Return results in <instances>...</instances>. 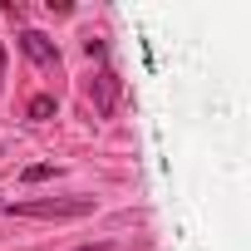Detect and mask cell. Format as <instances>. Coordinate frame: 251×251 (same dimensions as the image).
I'll return each mask as SVG.
<instances>
[{
  "label": "cell",
  "instance_id": "cell-1",
  "mask_svg": "<svg viewBox=\"0 0 251 251\" xmlns=\"http://www.w3.org/2000/svg\"><path fill=\"white\" fill-rule=\"evenodd\" d=\"M15 217H89L94 197H40V202H15Z\"/></svg>",
  "mask_w": 251,
  "mask_h": 251
},
{
  "label": "cell",
  "instance_id": "cell-2",
  "mask_svg": "<svg viewBox=\"0 0 251 251\" xmlns=\"http://www.w3.org/2000/svg\"><path fill=\"white\" fill-rule=\"evenodd\" d=\"M20 50H25L45 74H54V69H59V45H54L50 35H40V30H20Z\"/></svg>",
  "mask_w": 251,
  "mask_h": 251
},
{
  "label": "cell",
  "instance_id": "cell-3",
  "mask_svg": "<svg viewBox=\"0 0 251 251\" xmlns=\"http://www.w3.org/2000/svg\"><path fill=\"white\" fill-rule=\"evenodd\" d=\"M89 94H94V103H99V113L108 118V113H113V103H118V74H113V69H103V74H94V84H89Z\"/></svg>",
  "mask_w": 251,
  "mask_h": 251
},
{
  "label": "cell",
  "instance_id": "cell-4",
  "mask_svg": "<svg viewBox=\"0 0 251 251\" xmlns=\"http://www.w3.org/2000/svg\"><path fill=\"white\" fill-rule=\"evenodd\" d=\"M54 113V94H40V99H30V118H50Z\"/></svg>",
  "mask_w": 251,
  "mask_h": 251
},
{
  "label": "cell",
  "instance_id": "cell-5",
  "mask_svg": "<svg viewBox=\"0 0 251 251\" xmlns=\"http://www.w3.org/2000/svg\"><path fill=\"white\" fill-rule=\"evenodd\" d=\"M0 69H5V50H0Z\"/></svg>",
  "mask_w": 251,
  "mask_h": 251
},
{
  "label": "cell",
  "instance_id": "cell-6",
  "mask_svg": "<svg viewBox=\"0 0 251 251\" xmlns=\"http://www.w3.org/2000/svg\"><path fill=\"white\" fill-rule=\"evenodd\" d=\"M84 251H103V246H84Z\"/></svg>",
  "mask_w": 251,
  "mask_h": 251
},
{
  "label": "cell",
  "instance_id": "cell-7",
  "mask_svg": "<svg viewBox=\"0 0 251 251\" xmlns=\"http://www.w3.org/2000/svg\"><path fill=\"white\" fill-rule=\"evenodd\" d=\"M0 212H5V202H0Z\"/></svg>",
  "mask_w": 251,
  "mask_h": 251
}]
</instances>
